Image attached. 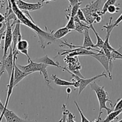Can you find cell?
Wrapping results in <instances>:
<instances>
[{
    "mask_svg": "<svg viewBox=\"0 0 122 122\" xmlns=\"http://www.w3.org/2000/svg\"><path fill=\"white\" fill-rule=\"evenodd\" d=\"M9 1H10L13 12L15 13V15L20 23L30 28L31 29L33 30L34 32L36 33L39 39V44L43 50H45L46 46L45 43H46L48 45L56 41V39L54 38L52 32H45L41 29L34 22L32 18L27 17V15H30L28 11H22L19 8L15 2V0H9Z\"/></svg>",
    "mask_w": 122,
    "mask_h": 122,
    "instance_id": "1",
    "label": "cell"
},
{
    "mask_svg": "<svg viewBox=\"0 0 122 122\" xmlns=\"http://www.w3.org/2000/svg\"><path fill=\"white\" fill-rule=\"evenodd\" d=\"M91 88L92 91H94L96 94L97 99L99 102V106H100V111H99V116L98 117L95 121L100 122L102 121V120L101 119V114H102V110L103 109H105L107 110V114L110 113L112 111H113V109L109 108L107 106V102H110V105L112 107H113L112 105V101H111L109 98L108 94L107 91L105 90L104 86H101L98 85L95 82H92L91 83H90Z\"/></svg>",
    "mask_w": 122,
    "mask_h": 122,
    "instance_id": "2",
    "label": "cell"
},
{
    "mask_svg": "<svg viewBox=\"0 0 122 122\" xmlns=\"http://www.w3.org/2000/svg\"><path fill=\"white\" fill-rule=\"evenodd\" d=\"M19 69H21L22 71L27 73H35L36 71H39L40 73L42 74L45 81L47 83L48 85L50 86L51 81L48 75L46 68L48 66L46 64L42 63H38L32 60L28 61V64L26 66H21L20 64H17Z\"/></svg>",
    "mask_w": 122,
    "mask_h": 122,
    "instance_id": "3",
    "label": "cell"
},
{
    "mask_svg": "<svg viewBox=\"0 0 122 122\" xmlns=\"http://www.w3.org/2000/svg\"><path fill=\"white\" fill-rule=\"evenodd\" d=\"M104 5V4H103ZM102 0H96L87 4L85 8H81L84 13L88 24H93L95 21V19L92 15L94 13H101L102 7Z\"/></svg>",
    "mask_w": 122,
    "mask_h": 122,
    "instance_id": "4",
    "label": "cell"
},
{
    "mask_svg": "<svg viewBox=\"0 0 122 122\" xmlns=\"http://www.w3.org/2000/svg\"><path fill=\"white\" fill-rule=\"evenodd\" d=\"M61 69H63L64 70H66L67 72H69L70 75L72 76V79H71V81H76L79 83V92H78V95H81V94L82 93V92L86 88V87L88 85H90V83H91L92 82L95 81V80L97 79H99L100 77H107V73L106 72H102V74H100V75H97V76H94V77H91V78L89 79H85V77H79L77 75H75V73L71 72V71L69 70L67 68H66V67H63Z\"/></svg>",
    "mask_w": 122,
    "mask_h": 122,
    "instance_id": "5",
    "label": "cell"
},
{
    "mask_svg": "<svg viewBox=\"0 0 122 122\" xmlns=\"http://www.w3.org/2000/svg\"><path fill=\"white\" fill-rule=\"evenodd\" d=\"M6 21H7V29H6L5 34L4 43L3 56H2V59L1 60L2 61H4V60L7 57V55L8 54V51L10 50V48L11 46L12 42H13L12 26H13V24L11 25L10 21H9V20H6Z\"/></svg>",
    "mask_w": 122,
    "mask_h": 122,
    "instance_id": "6",
    "label": "cell"
},
{
    "mask_svg": "<svg viewBox=\"0 0 122 122\" xmlns=\"http://www.w3.org/2000/svg\"><path fill=\"white\" fill-rule=\"evenodd\" d=\"M91 56L95 58L98 61L101 63V65L103 66V67L106 70L107 74L108 75V77H109L110 79L112 80V72H111L110 69V59L105 54L103 50L101 49V50H99L98 52H97L96 54L92 55Z\"/></svg>",
    "mask_w": 122,
    "mask_h": 122,
    "instance_id": "7",
    "label": "cell"
},
{
    "mask_svg": "<svg viewBox=\"0 0 122 122\" xmlns=\"http://www.w3.org/2000/svg\"><path fill=\"white\" fill-rule=\"evenodd\" d=\"M17 5L21 10L32 11L41 9L43 7V2H38L36 3H28L23 0H15Z\"/></svg>",
    "mask_w": 122,
    "mask_h": 122,
    "instance_id": "8",
    "label": "cell"
},
{
    "mask_svg": "<svg viewBox=\"0 0 122 122\" xmlns=\"http://www.w3.org/2000/svg\"><path fill=\"white\" fill-rule=\"evenodd\" d=\"M5 117L6 122H25L23 119H21L20 117L16 115L13 111L10 110L7 108H5L2 113L0 115V122L2 120V117Z\"/></svg>",
    "mask_w": 122,
    "mask_h": 122,
    "instance_id": "9",
    "label": "cell"
},
{
    "mask_svg": "<svg viewBox=\"0 0 122 122\" xmlns=\"http://www.w3.org/2000/svg\"><path fill=\"white\" fill-rule=\"evenodd\" d=\"M33 73H27L22 71L19 67L17 66L16 64H14V86H16L18 83L22 81L23 79L27 77L29 75H31Z\"/></svg>",
    "mask_w": 122,
    "mask_h": 122,
    "instance_id": "10",
    "label": "cell"
},
{
    "mask_svg": "<svg viewBox=\"0 0 122 122\" xmlns=\"http://www.w3.org/2000/svg\"><path fill=\"white\" fill-rule=\"evenodd\" d=\"M20 21L19 20L16 21L15 24V27H14V30L12 32V35H13V52L16 51V45L18 42L20 41L22 38L20 32Z\"/></svg>",
    "mask_w": 122,
    "mask_h": 122,
    "instance_id": "11",
    "label": "cell"
},
{
    "mask_svg": "<svg viewBox=\"0 0 122 122\" xmlns=\"http://www.w3.org/2000/svg\"><path fill=\"white\" fill-rule=\"evenodd\" d=\"M51 79L54 81V83L57 85L62 86H73L75 88H78L79 87V83L77 81H71V82H69V81H64V80L61 79L57 77V76L54 75H51Z\"/></svg>",
    "mask_w": 122,
    "mask_h": 122,
    "instance_id": "12",
    "label": "cell"
},
{
    "mask_svg": "<svg viewBox=\"0 0 122 122\" xmlns=\"http://www.w3.org/2000/svg\"><path fill=\"white\" fill-rule=\"evenodd\" d=\"M29 43L26 40L21 39L17 42L16 45V49L19 52H20L21 54H23L24 55L26 56L28 58V61L30 60L29 56L28 54V49H29Z\"/></svg>",
    "mask_w": 122,
    "mask_h": 122,
    "instance_id": "13",
    "label": "cell"
},
{
    "mask_svg": "<svg viewBox=\"0 0 122 122\" xmlns=\"http://www.w3.org/2000/svg\"><path fill=\"white\" fill-rule=\"evenodd\" d=\"M89 28H86L84 31V39L83 43L82 45V47L84 48H95V45L93 43L91 38L89 35Z\"/></svg>",
    "mask_w": 122,
    "mask_h": 122,
    "instance_id": "14",
    "label": "cell"
},
{
    "mask_svg": "<svg viewBox=\"0 0 122 122\" xmlns=\"http://www.w3.org/2000/svg\"><path fill=\"white\" fill-rule=\"evenodd\" d=\"M34 61L38 62V63H44V64H46L48 66H53L57 67L60 68V69H62V67H63L61 66H60L59 63H57V62H55L53 60L51 59L48 56V55H45L44 57H41V58H36V59Z\"/></svg>",
    "mask_w": 122,
    "mask_h": 122,
    "instance_id": "15",
    "label": "cell"
},
{
    "mask_svg": "<svg viewBox=\"0 0 122 122\" xmlns=\"http://www.w3.org/2000/svg\"><path fill=\"white\" fill-rule=\"evenodd\" d=\"M8 86V91H7V98H6L4 106L5 108H7V106H8V102H9L10 98L12 92H13V89L14 88V69H13V73H12L10 77V82L9 84L7 85Z\"/></svg>",
    "mask_w": 122,
    "mask_h": 122,
    "instance_id": "16",
    "label": "cell"
},
{
    "mask_svg": "<svg viewBox=\"0 0 122 122\" xmlns=\"http://www.w3.org/2000/svg\"><path fill=\"white\" fill-rule=\"evenodd\" d=\"M71 32V30H69L67 27H62V28L59 29H58L57 31L54 32V33L53 34V36L56 40H57V39H60L64 37L68 33H69Z\"/></svg>",
    "mask_w": 122,
    "mask_h": 122,
    "instance_id": "17",
    "label": "cell"
},
{
    "mask_svg": "<svg viewBox=\"0 0 122 122\" xmlns=\"http://www.w3.org/2000/svg\"><path fill=\"white\" fill-rule=\"evenodd\" d=\"M122 113V109L118 110H113L107 114V116L102 122H113L117 119L118 116Z\"/></svg>",
    "mask_w": 122,
    "mask_h": 122,
    "instance_id": "18",
    "label": "cell"
},
{
    "mask_svg": "<svg viewBox=\"0 0 122 122\" xmlns=\"http://www.w3.org/2000/svg\"><path fill=\"white\" fill-rule=\"evenodd\" d=\"M89 26H90V29H91L94 31V33H95V36H96L97 37V44H95V47H97L100 50H101V49L102 48V47H103L104 44V41L103 39L99 36V35L98 34L96 30L95 29L94 27L93 26V24L89 25Z\"/></svg>",
    "mask_w": 122,
    "mask_h": 122,
    "instance_id": "19",
    "label": "cell"
},
{
    "mask_svg": "<svg viewBox=\"0 0 122 122\" xmlns=\"http://www.w3.org/2000/svg\"><path fill=\"white\" fill-rule=\"evenodd\" d=\"M117 0H107L103 5L102 10H101V14H102V15H104V14H106L107 12V8H108V6L110 5L115 4L116 2H117Z\"/></svg>",
    "mask_w": 122,
    "mask_h": 122,
    "instance_id": "20",
    "label": "cell"
},
{
    "mask_svg": "<svg viewBox=\"0 0 122 122\" xmlns=\"http://www.w3.org/2000/svg\"><path fill=\"white\" fill-rule=\"evenodd\" d=\"M81 4H82V2H79V3L76 4L74 5L73 6L71 7V9L70 10V17H74L77 14V11H78L79 9L80 8Z\"/></svg>",
    "mask_w": 122,
    "mask_h": 122,
    "instance_id": "21",
    "label": "cell"
},
{
    "mask_svg": "<svg viewBox=\"0 0 122 122\" xmlns=\"http://www.w3.org/2000/svg\"><path fill=\"white\" fill-rule=\"evenodd\" d=\"M66 27H67L69 30H73L75 29V21L74 20V17H70L68 20V23L66 25Z\"/></svg>",
    "mask_w": 122,
    "mask_h": 122,
    "instance_id": "22",
    "label": "cell"
},
{
    "mask_svg": "<svg viewBox=\"0 0 122 122\" xmlns=\"http://www.w3.org/2000/svg\"><path fill=\"white\" fill-rule=\"evenodd\" d=\"M120 10V8L116 6L115 4L110 5L107 8V12H108L110 14H114V13H118Z\"/></svg>",
    "mask_w": 122,
    "mask_h": 122,
    "instance_id": "23",
    "label": "cell"
},
{
    "mask_svg": "<svg viewBox=\"0 0 122 122\" xmlns=\"http://www.w3.org/2000/svg\"><path fill=\"white\" fill-rule=\"evenodd\" d=\"M76 15H77V17H78L79 19V20H81V21H83V22L88 24V21H87V20H86V17H85V15L84 13H83V12L82 11V10L81 8H79V10H78V11H77V14H76Z\"/></svg>",
    "mask_w": 122,
    "mask_h": 122,
    "instance_id": "24",
    "label": "cell"
},
{
    "mask_svg": "<svg viewBox=\"0 0 122 122\" xmlns=\"http://www.w3.org/2000/svg\"><path fill=\"white\" fill-rule=\"evenodd\" d=\"M74 102H75V105H76V107H77V110H78L79 112V113H80V115H81V122H90L89 120H88V119H87L86 117L85 116L84 114H83V112H82V110L81 109V108H80L79 106V105L77 104V102H76V101H74Z\"/></svg>",
    "mask_w": 122,
    "mask_h": 122,
    "instance_id": "25",
    "label": "cell"
},
{
    "mask_svg": "<svg viewBox=\"0 0 122 122\" xmlns=\"http://www.w3.org/2000/svg\"><path fill=\"white\" fill-rule=\"evenodd\" d=\"M114 108L113 110H118L122 109V98L121 99H119L116 103V104L113 106Z\"/></svg>",
    "mask_w": 122,
    "mask_h": 122,
    "instance_id": "26",
    "label": "cell"
},
{
    "mask_svg": "<svg viewBox=\"0 0 122 122\" xmlns=\"http://www.w3.org/2000/svg\"><path fill=\"white\" fill-rule=\"evenodd\" d=\"M76 117L73 114H72L71 113H70V112H69L67 114V122H75V118Z\"/></svg>",
    "mask_w": 122,
    "mask_h": 122,
    "instance_id": "27",
    "label": "cell"
},
{
    "mask_svg": "<svg viewBox=\"0 0 122 122\" xmlns=\"http://www.w3.org/2000/svg\"><path fill=\"white\" fill-rule=\"evenodd\" d=\"M121 21H122V13L121 14V15H120V16L119 17V18H118V19H117L116 20L115 22H114V23L113 24V28H114L116 26H117L118 25H119V24L120 23Z\"/></svg>",
    "mask_w": 122,
    "mask_h": 122,
    "instance_id": "28",
    "label": "cell"
},
{
    "mask_svg": "<svg viewBox=\"0 0 122 122\" xmlns=\"http://www.w3.org/2000/svg\"><path fill=\"white\" fill-rule=\"evenodd\" d=\"M70 2V5L71 7L73 6L74 5L76 4L77 3H79V2H82V1L81 0H68Z\"/></svg>",
    "mask_w": 122,
    "mask_h": 122,
    "instance_id": "29",
    "label": "cell"
},
{
    "mask_svg": "<svg viewBox=\"0 0 122 122\" xmlns=\"http://www.w3.org/2000/svg\"><path fill=\"white\" fill-rule=\"evenodd\" d=\"M6 21V15H4L2 13H0V22H5Z\"/></svg>",
    "mask_w": 122,
    "mask_h": 122,
    "instance_id": "30",
    "label": "cell"
},
{
    "mask_svg": "<svg viewBox=\"0 0 122 122\" xmlns=\"http://www.w3.org/2000/svg\"><path fill=\"white\" fill-rule=\"evenodd\" d=\"M102 20V17H101V15H99V16L97 17L96 19H95V22L97 23H100Z\"/></svg>",
    "mask_w": 122,
    "mask_h": 122,
    "instance_id": "31",
    "label": "cell"
},
{
    "mask_svg": "<svg viewBox=\"0 0 122 122\" xmlns=\"http://www.w3.org/2000/svg\"><path fill=\"white\" fill-rule=\"evenodd\" d=\"M5 2L3 0H0V9H2L3 8V6L4 5Z\"/></svg>",
    "mask_w": 122,
    "mask_h": 122,
    "instance_id": "32",
    "label": "cell"
},
{
    "mask_svg": "<svg viewBox=\"0 0 122 122\" xmlns=\"http://www.w3.org/2000/svg\"><path fill=\"white\" fill-rule=\"evenodd\" d=\"M5 34L0 35V50H1V41H2V39L4 38V36H5Z\"/></svg>",
    "mask_w": 122,
    "mask_h": 122,
    "instance_id": "33",
    "label": "cell"
},
{
    "mask_svg": "<svg viewBox=\"0 0 122 122\" xmlns=\"http://www.w3.org/2000/svg\"><path fill=\"white\" fill-rule=\"evenodd\" d=\"M66 92H67L68 93V94H70V93H71V89H70V88H68L67 89V90H66Z\"/></svg>",
    "mask_w": 122,
    "mask_h": 122,
    "instance_id": "34",
    "label": "cell"
},
{
    "mask_svg": "<svg viewBox=\"0 0 122 122\" xmlns=\"http://www.w3.org/2000/svg\"><path fill=\"white\" fill-rule=\"evenodd\" d=\"M53 1V0H42V2H49V1Z\"/></svg>",
    "mask_w": 122,
    "mask_h": 122,
    "instance_id": "35",
    "label": "cell"
},
{
    "mask_svg": "<svg viewBox=\"0 0 122 122\" xmlns=\"http://www.w3.org/2000/svg\"><path fill=\"white\" fill-rule=\"evenodd\" d=\"M118 122H122V119H121V120H119Z\"/></svg>",
    "mask_w": 122,
    "mask_h": 122,
    "instance_id": "36",
    "label": "cell"
}]
</instances>
